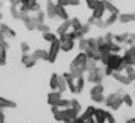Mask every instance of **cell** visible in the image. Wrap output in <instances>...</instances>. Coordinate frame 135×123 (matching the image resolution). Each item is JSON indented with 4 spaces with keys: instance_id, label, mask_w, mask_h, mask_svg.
I'll list each match as a JSON object with an SVG mask.
<instances>
[{
    "instance_id": "40",
    "label": "cell",
    "mask_w": 135,
    "mask_h": 123,
    "mask_svg": "<svg viewBox=\"0 0 135 123\" xmlns=\"http://www.w3.org/2000/svg\"><path fill=\"white\" fill-rule=\"evenodd\" d=\"M79 49H80V52H86L88 51V39L86 37L79 39Z\"/></svg>"
},
{
    "instance_id": "10",
    "label": "cell",
    "mask_w": 135,
    "mask_h": 123,
    "mask_svg": "<svg viewBox=\"0 0 135 123\" xmlns=\"http://www.w3.org/2000/svg\"><path fill=\"white\" fill-rule=\"evenodd\" d=\"M46 16L49 19H55L56 18V2H52V0H48L46 3V11H45Z\"/></svg>"
},
{
    "instance_id": "5",
    "label": "cell",
    "mask_w": 135,
    "mask_h": 123,
    "mask_svg": "<svg viewBox=\"0 0 135 123\" xmlns=\"http://www.w3.org/2000/svg\"><path fill=\"white\" fill-rule=\"evenodd\" d=\"M105 77L104 76V67H98L92 71H88V82L92 85H98L103 82V79Z\"/></svg>"
},
{
    "instance_id": "28",
    "label": "cell",
    "mask_w": 135,
    "mask_h": 123,
    "mask_svg": "<svg viewBox=\"0 0 135 123\" xmlns=\"http://www.w3.org/2000/svg\"><path fill=\"white\" fill-rule=\"evenodd\" d=\"M85 87V77L80 76V77H76V94H80Z\"/></svg>"
},
{
    "instance_id": "29",
    "label": "cell",
    "mask_w": 135,
    "mask_h": 123,
    "mask_svg": "<svg viewBox=\"0 0 135 123\" xmlns=\"http://www.w3.org/2000/svg\"><path fill=\"white\" fill-rule=\"evenodd\" d=\"M104 6H105V12H108V13L119 12V9L116 8L114 4H113V2H110V0H104Z\"/></svg>"
},
{
    "instance_id": "34",
    "label": "cell",
    "mask_w": 135,
    "mask_h": 123,
    "mask_svg": "<svg viewBox=\"0 0 135 123\" xmlns=\"http://www.w3.org/2000/svg\"><path fill=\"white\" fill-rule=\"evenodd\" d=\"M128 34L129 33H122V34H114V42L116 43H119V45H125V42H126L128 39Z\"/></svg>"
},
{
    "instance_id": "11",
    "label": "cell",
    "mask_w": 135,
    "mask_h": 123,
    "mask_svg": "<svg viewBox=\"0 0 135 123\" xmlns=\"http://www.w3.org/2000/svg\"><path fill=\"white\" fill-rule=\"evenodd\" d=\"M111 77H113V79H114L116 82H119V83H122L123 86H129V85L132 83L131 80L128 79V76L125 74L123 71H114Z\"/></svg>"
},
{
    "instance_id": "57",
    "label": "cell",
    "mask_w": 135,
    "mask_h": 123,
    "mask_svg": "<svg viewBox=\"0 0 135 123\" xmlns=\"http://www.w3.org/2000/svg\"><path fill=\"white\" fill-rule=\"evenodd\" d=\"M3 19V15H2V12H0V21Z\"/></svg>"
},
{
    "instance_id": "33",
    "label": "cell",
    "mask_w": 135,
    "mask_h": 123,
    "mask_svg": "<svg viewBox=\"0 0 135 123\" xmlns=\"http://www.w3.org/2000/svg\"><path fill=\"white\" fill-rule=\"evenodd\" d=\"M88 39V51H94V49H98V43H97L95 37H86ZM86 51V52H88Z\"/></svg>"
},
{
    "instance_id": "8",
    "label": "cell",
    "mask_w": 135,
    "mask_h": 123,
    "mask_svg": "<svg viewBox=\"0 0 135 123\" xmlns=\"http://www.w3.org/2000/svg\"><path fill=\"white\" fill-rule=\"evenodd\" d=\"M122 58L126 62V65H135V46H128V49H125L123 52Z\"/></svg>"
},
{
    "instance_id": "30",
    "label": "cell",
    "mask_w": 135,
    "mask_h": 123,
    "mask_svg": "<svg viewBox=\"0 0 135 123\" xmlns=\"http://www.w3.org/2000/svg\"><path fill=\"white\" fill-rule=\"evenodd\" d=\"M43 40H46L48 43H52V42L58 40V36L54 31H48V33H43Z\"/></svg>"
},
{
    "instance_id": "42",
    "label": "cell",
    "mask_w": 135,
    "mask_h": 123,
    "mask_svg": "<svg viewBox=\"0 0 135 123\" xmlns=\"http://www.w3.org/2000/svg\"><path fill=\"white\" fill-rule=\"evenodd\" d=\"M56 105H58V108H68L70 107V99H65V98H61L60 101H58V104H56Z\"/></svg>"
},
{
    "instance_id": "46",
    "label": "cell",
    "mask_w": 135,
    "mask_h": 123,
    "mask_svg": "<svg viewBox=\"0 0 135 123\" xmlns=\"http://www.w3.org/2000/svg\"><path fill=\"white\" fill-rule=\"evenodd\" d=\"M91 99L94 101V102H104V99H105V95L104 94H101V95H92L91 96Z\"/></svg>"
},
{
    "instance_id": "38",
    "label": "cell",
    "mask_w": 135,
    "mask_h": 123,
    "mask_svg": "<svg viewBox=\"0 0 135 123\" xmlns=\"http://www.w3.org/2000/svg\"><path fill=\"white\" fill-rule=\"evenodd\" d=\"M123 104L125 105H128V107H132L134 105V99H132V96L129 95V94H123Z\"/></svg>"
},
{
    "instance_id": "7",
    "label": "cell",
    "mask_w": 135,
    "mask_h": 123,
    "mask_svg": "<svg viewBox=\"0 0 135 123\" xmlns=\"http://www.w3.org/2000/svg\"><path fill=\"white\" fill-rule=\"evenodd\" d=\"M20 11L21 12H39L40 11V4L37 0H31V2H25V3L20 4Z\"/></svg>"
},
{
    "instance_id": "35",
    "label": "cell",
    "mask_w": 135,
    "mask_h": 123,
    "mask_svg": "<svg viewBox=\"0 0 135 123\" xmlns=\"http://www.w3.org/2000/svg\"><path fill=\"white\" fill-rule=\"evenodd\" d=\"M70 24H71V30H74V31L76 30H79V28L83 25L79 18H71V19H70Z\"/></svg>"
},
{
    "instance_id": "54",
    "label": "cell",
    "mask_w": 135,
    "mask_h": 123,
    "mask_svg": "<svg viewBox=\"0 0 135 123\" xmlns=\"http://www.w3.org/2000/svg\"><path fill=\"white\" fill-rule=\"evenodd\" d=\"M9 3H11V4H15V6H20L21 2H20V0H9Z\"/></svg>"
},
{
    "instance_id": "60",
    "label": "cell",
    "mask_w": 135,
    "mask_h": 123,
    "mask_svg": "<svg viewBox=\"0 0 135 123\" xmlns=\"http://www.w3.org/2000/svg\"><path fill=\"white\" fill-rule=\"evenodd\" d=\"M0 67H2V64H0Z\"/></svg>"
},
{
    "instance_id": "21",
    "label": "cell",
    "mask_w": 135,
    "mask_h": 123,
    "mask_svg": "<svg viewBox=\"0 0 135 123\" xmlns=\"http://www.w3.org/2000/svg\"><path fill=\"white\" fill-rule=\"evenodd\" d=\"M24 25H25V28H27L28 31H34V30H36V27H37L36 18H34V16H28L27 19L24 21Z\"/></svg>"
},
{
    "instance_id": "2",
    "label": "cell",
    "mask_w": 135,
    "mask_h": 123,
    "mask_svg": "<svg viewBox=\"0 0 135 123\" xmlns=\"http://www.w3.org/2000/svg\"><path fill=\"white\" fill-rule=\"evenodd\" d=\"M123 91L122 89H117L116 92H113V94H110V95L105 96V99H104V104H105V107L108 108V110L111 111H117L120 107H122L123 104Z\"/></svg>"
},
{
    "instance_id": "45",
    "label": "cell",
    "mask_w": 135,
    "mask_h": 123,
    "mask_svg": "<svg viewBox=\"0 0 135 123\" xmlns=\"http://www.w3.org/2000/svg\"><path fill=\"white\" fill-rule=\"evenodd\" d=\"M36 30H37V31H40L42 34H43V33H48V31H51V28H49V25H46V24H37Z\"/></svg>"
},
{
    "instance_id": "17",
    "label": "cell",
    "mask_w": 135,
    "mask_h": 123,
    "mask_svg": "<svg viewBox=\"0 0 135 123\" xmlns=\"http://www.w3.org/2000/svg\"><path fill=\"white\" fill-rule=\"evenodd\" d=\"M117 21H119V22H122V24H129V22H134V21H135V12H123V13H119Z\"/></svg>"
},
{
    "instance_id": "58",
    "label": "cell",
    "mask_w": 135,
    "mask_h": 123,
    "mask_svg": "<svg viewBox=\"0 0 135 123\" xmlns=\"http://www.w3.org/2000/svg\"><path fill=\"white\" fill-rule=\"evenodd\" d=\"M91 2H94V0H86V3H91Z\"/></svg>"
},
{
    "instance_id": "3",
    "label": "cell",
    "mask_w": 135,
    "mask_h": 123,
    "mask_svg": "<svg viewBox=\"0 0 135 123\" xmlns=\"http://www.w3.org/2000/svg\"><path fill=\"white\" fill-rule=\"evenodd\" d=\"M77 116H79L77 111H74L71 107H68V108H61V110H58L54 114V119L61 122V123H71Z\"/></svg>"
},
{
    "instance_id": "18",
    "label": "cell",
    "mask_w": 135,
    "mask_h": 123,
    "mask_svg": "<svg viewBox=\"0 0 135 123\" xmlns=\"http://www.w3.org/2000/svg\"><path fill=\"white\" fill-rule=\"evenodd\" d=\"M61 98H62V94L60 91H52L48 94V104L49 105H56Z\"/></svg>"
},
{
    "instance_id": "56",
    "label": "cell",
    "mask_w": 135,
    "mask_h": 123,
    "mask_svg": "<svg viewBox=\"0 0 135 123\" xmlns=\"http://www.w3.org/2000/svg\"><path fill=\"white\" fill-rule=\"evenodd\" d=\"M21 3H25V2H31V0H20Z\"/></svg>"
},
{
    "instance_id": "48",
    "label": "cell",
    "mask_w": 135,
    "mask_h": 123,
    "mask_svg": "<svg viewBox=\"0 0 135 123\" xmlns=\"http://www.w3.org/2000/svg\"><path fill=\"white\" fill-rule=\"evenodd\" d=\"M94 25H95L97 28H105V25H104V18H101V19H95L94 21Z\"/></svg>"
},
{
    "instance_id": "16",
    "label": "cell",
    "mask_w": 135,
    "mask_h": 123,
    "mask_svg": "<svg viewBox=\"0 0 135 123\" xmlns=\"http://www.w3.org/2000/svg\"><path fill=\"white\" fill-rule=\"evenodd\" d=\"M107 110H103V108H97L95 114H94V119H95L97 123H107Z\"/></svg>"
},
{
    "instance_id": "26",
    "label": "cell",
    "mask_w": 135,
    "mask_h": 123,
    "mask_svg": "<svg viewBox=\"0 0 135 123\" xmlns=\"http://www.w3.org/2000/svg\"><path fill=\"white\" fill-rule=\"evenodd\" d=\"M101 94H104V86L103 83H98V85H94V86L91 87V91H89V95H101Z\"/></svg>"
},
{
    "instance_id": "36",
    "label": "cell",
    "mask_w": 135,
    "mask_h": 123,
    "mask_svg": "<svg viewBox=\"0 0 135 123\" xmlns=\"http://www.w3.org/2000/svg\"><path fill=\"white\" fill-rule=\"evenodd\" d=\"M20 13H21L20 8L15 6V4H11V15H12L13 19H20Z\"/></svg>"
},
{
    "instance_id": "23",
    "label": "cell",
    "mask_w": 135,
    "mask_h": 123,
    "mask_svg": "<svg viewBox=\"0 0 135 123\" xmlns=\"http://www.w3.org/2000/svg\"><path fill=\"white\" fill-rule=\"evenodd\" d=\"M15 107H16V102L0 96V110H3V108H15Z\"/></svg>"
},
{
    "instance_id": "44",
    "label": "cell",
    "mask_w": 135,
    "mask_h": 123,
    "mask_svg": "<svg viewBox=\"0 0 135 123\" xmlns=\"http://www.w3.org/2000/svg\"><path fill=\"white\" fill-rule=\"evenodd\" d=\"M108 61H110V53H101V58H99V64L101 65H107Z\"/></svg>"
},
{
    "instance_id": "19",
    "label": "cell",
    "mask_w": 135,
    "mask_h": 123,
    "mask_svg": "<svg viewBox=\"0 0 135 123\" xmlns=\"http://www.w3.org/2000/svg\"><path fill=\"white\" fill-rule=\"evenodd\" d=\"M56 18H60V19L65 21V19H70V15H68L67 9L64 8V6H61V4L56 3Z\"/></svg>"
},
{
    "instance_id": "47",
    "label": "cell",
    "mask_w": 135,
    "mask_h": 123,
    "mask_svg": "<svg viewBox=\"0 0 135 123\" xmlns=\"http://www.w3.org/2000/svg\"><path fill=\"white\" fill-rule=\"evenodd\" d=\"M21 52H22V53H28V52H30V45H28L27 42H22V43H21Z\"/></svg>"
},
{
    "instance_id": "13",
    "label": "cell",
    "mask_w": 135,
    "mask_h": 123,
    "mask_svg": "<svg viewBox=\"0 0 135 123\" xmlns=\"http://www.w3.org/2000/svg\"><path fill=\"white\" fill-rule=\"evenodd\" d=\"M104 13H105V6H104V0H99L98 4H97V8L92 11V16L95 18V19H101L104 18Z\"/></svg>"
},
{
    "instance_id": "22",
    "label": "cell",
    "mask_w": 135,
    "mask_h": 123,
    "mask_svg": "<svg viewBox=\"0 0 135 123\" xmlns=\"http://www.w3.org/2000/svg\"><path fill=\"white\" fill-rule=\"evenodd\" d=\"M33 56L37 61H48V51H45V49H36V51L33 52Z\"/></svg>"
},
{
    "instance_id": "4",
    "label": "cell",
    "mask_w": 135,
    "mask_h": 123,
    "mask_svg": "<svg viewBox=\"0 0 135 123\" xmlns=\"http://www.w3.org/2000/svg\"><path fill=\"white\" fill-rule=\"evenodd\" d=\"M107 65H110L114 71H123L125 67H126V62L123 61L122 55H119V53H110V61H108Z\"/></svg>"
},
{
    "instance_id": "55",
    "label": "cell",
    "mask_w": 135,
    "mask_h": 123,
    "mask_svg": "<svg viewBox=\"0 0 135 123\" xmlns=\"http://www.w3.org/2000/svg\"><path fill=\"white\" fill-rule=\"evenodd\" d=\"M126 123H135V117H132V119H128Z\"/></svg>"
},
{
    "instance_id": "15",
    "label": "cell",
    "mask_w": 135,
    "mask_h": 123,
    "mask_svg": "<svg viewBox=\"0 0 135 123\" xmlns=\"http://www.w3.org/2000/svg\"><path fill=\"white\" fill-rule=\"evenodd\" d=\"M71 30V24H70V19H65L62 21L60 25H58V28H56V36H64V34H67L68 31Z\"/></svg>"
},
{
    "instance_id": "32",
    "label": "cell",
    "mask_w": 135,
    "mask_h": 123,
    "mask_svg": "<svg viewBox=\"0 0 135 123\" xmlns=\"http://www.w3.org/2000/svg\"><path fill=\"white\" fill-rule=\"evenodd\" d=\"M98 64H99L98 61L88 58V62H86V73H88V71H92V70H95V68H98V67H99Z\"/></svg>"
},
{
    "instance_id": "31",
    "label": "cell",
    "mask_w": 135,
    "mask_h": 123,
    "mask_svg": "<svg viewBox=\"0 0 135 123\" xmlns=\"http://www.w3.org/2000/svg\"><path fill=\"white\" fill-rule=\"evenodd\" d=\"M56 91H60L61 94L68 91V85H67V82H65V79H64L62 76H60V82H58V89H56Z\"/></svg>"
},
{
    "instance_id": "51",
    "label": "cell",
    "mask_w": 135,
    "mask_h": 123,
    "mask_svg": "<svg viewBox=\"0 0 135 123\" xmlns=\"http://www.w3.org/2000/svg\"><path fill=\"white\" fill-rule=\"evenodd\" d=\"M71 123H86V122H85V120L82 119V117H80V116H77V117H76V119L73 120Z\"/></svg>"
},
{
    "instance_id": "20",
    "label": "cell",
    "mask_w": 135,
    "mask_h": 123,
    "mask_svg": "<svg viewBox=\"0 0 135 123\" xmlns=\"http://www.w3.org/2000/svg\"><path fill=\"white\" fill-rule=\"evenodd\" d=\"M119 13L120 12H114V13H110V15L104 19V25H105V28L111 27V25H114L116 22H117V18H119Z\"/></svg>"
},
{
    "instance_id": "1",
    "label": "cell",
    "mask_w": 135,
    "mask_h": 123,
    "mask_svg": "<svg viewBox=\"0 0 135 123\" xmlns=\"http://www.w3.org/2000/svg\"><path fill=\"white\" fill-rule=\"evenodd\" d=\"M86 62H88V55L85 52H79L76 58L70 64V73L74 77H80L86 73Z\"/></svg>"
},
{
    "instance_id": "62",
    "label": "cell",
    "mask_w": 135,
    "mask_h": 123,
    "mask_svg": "<svg viewBox=\"0 0 135 123\" xmlns=\"http://www.w3.org/2000/svg\"><path fill=\"white\" fill-rule=\"evenodd\" d=\"M134 85H135V82H134Z\"/></svg>"
},
{
    "instance_id": "37",
    "label": "cell",
    "mask_w": 135,
    "mask_h": 123,
    "mask_svg": "<svg viewBox=\"0 0 135 123\" xmlns=\"http://www.w3.org/2000/svg\"><path fill=\"white\" fill-rule=\"evenodd\" d=\"M70 107L80 114V111H82V105H80V102L77 101V99H70Z\"/></svg>"
},
{
    "instance_id": "50",
    "label": "cell",
    "mask_w": 135,
    "mask_h": 123,
    "mask_svg": "<svg viewBox=\"0 0 135 123\" xmlns=\"http://www.w3.org/2000/svg\"><path fill=\"white\" fill-rule=\"evenodd\" d=\"M104 40H105V42H114V34H113V33H105V34H104Z\"/></svg>"
},
{
    "instance_id": "53",
    "label": "cell",
    "mask_w": 135,
    "mask_h": 123,
    "mask_svg": "<svg viewBox=\"0 0 135 123\" xmlns=\"http://www.w3.org/2000/svg\"><path fill=\"white\" fill-rule=\"evenodd\" d=\"M4 120H6V116H4L3 110H0V123H4Z\"/></svg>"
},
{
    "instance_id": "6",
    "label": "cell",
    "mask_w": 135,
    "mask_h": 123,
    "mask_svg": "<svg viewBox=\"0 0 135 123\" xmlns=\"http://www.w3.org/2000/svg\"><path fill=\"white\" fill-rule=\"evenodd\" d=\"M61 48H60V40H55L51 43V48L48 51V62H55L56 58H58V53H60Z\"/></svg>"
},
{
    "instance_id": "49",
    "label": "cell",
    "mask_w": 135,
    "mask_h": 123,
    "mask_svg": "<svg viewBox=\"0 0 135 123\" xmlns=\"http://www.w3.org/2000/svg\"><path fill=\"white\" fill-rule=\"evenodd\" d=\"M114 70L110 67V65H104V76H113Z\"/></svg>"
},
{
    "instance_id": "12",
    "label": "cell",
    "mask_w": 135,
    "mask_h": 123,
    "mask_svg": "<svg viewBox=\"0 0 135 123\" xmlns=\"http://www.w3.org/2000/svg\"><path fill=\"white\" fill-rule=\"evenodd\" d=\"M62 77L65 79V82H67V85H68V91L76 95V77H74V76H73L70 71H68V73H64Z\"/></svg>"
},
{
    "instance_id": "14",
    "label": "cell",
    "mask_w": 135,
    "mask_h": 123,
    "mask_svg": "<svg viewBox=\"0 0 135 123\" xmlns=\"http://www.w3.org/2000/svg\"><path fill=\"white\" fill-rule=\"evenodd\" d=\"M0 33L4 36V39H15L16 37V31L6 24H0Z\"/></svg>"
},
{
    "instance_id": "27",
    "label": "cell",
    "mask_w": 135,
    "mask_h": 123,
    "mask_svg": "<svg viewBox=\"0 0 135 123\" xmlns=\"http://www.w3.org/2000/svg\"><path fill=\"white\" fill-rule=\"evenodd\" d=\"M56 3L64 8H68V6H79L80 0H56Z\"/></svg>"
},
{
    "instance_id": "61",
    "label": "cell",
    "mask_w": 135,
    "mask_h": 123,
    "mask_svg": "<svg viewBox=\"0 0 135 123\" xmlns=\"http://www.w3.org/2000/svg\"><path fill=\"white\" fill-rule=\"evenodd\" d=\"M110 2H113V0H110Z\"/></svg>"
},
{
    "instance_id": "43",
    "label": "cell",
    "mask_w": 135,
    "mask_h": 123,
    "mask_svg": "<svg viewBox=\"0 0 135 123\" xmlns=\"http://www.w3.org/2000/svg\"><path fill=\"white\" fill-rule=\"evenodd\" d=\"M126 46H135V33H129L128 34V39L125 42Z\"/></svg>"
},
{
    "instance_id": "59",
    "label": "cell",
    "mask_w": 135,
    "mask_h": 123,
    "mask_svg": "<svg viewBox=\"0 0 135 123\" xmlns=\"http://www.w3.org/2000/svg\"><path fill=\"white\" fill-rule=\"evenodd\" d=\"M0 8H2V3H0Z\"/></svg>"
},
{
    "instance_id": "9",
    "label": "cell",
    "mask_w": 135,
    "mask_h": 123,
    "mask_svg": "<svg viewBox=\"0 0 135 123\" xmlns=\"http://www.w3.org/2000/svg\"><path fill=\"white\" fill-rule=\"evenodd\" d=\"M21 62H22V65L27 68H33L34 65L37 64V60L33 56V53H22V56H21Z\"/></svg>"
},
{
    "instance_id": "24",
    "label": "cell",
    "mask_w": 135,
    "mask_h": 123,
    "mask_svg": "<svg viewBox=\"0 0 135 123\" xmlns=\"http://www.w3.org/2000/svg\"><path fill=\"white\" fill-rule=\"evenodd\" d=\"M123 73H125V74L128 76V79L134 83L135 82V65H126L125 70H123Z\"/></svg>"
},
{
    "instance_id": "41",
    "label": "cell",
    "mask_w": 135,
    "mask_h": 123,
    "mask_svg": "<svg viewBox=\"0 0 135 123\" xmlns=\"http://www.w3.org/2000/svg\"><path fill=\"white\" fill-rule=\"evenodd\" d=\"M36 21L37 24H45V18H46V13L43 12V11H39V12H36Z\"/></svg>"
},
{
    "instance_id": "25",
    "label": "cell",
    "mask_w": 135,
    "mask_h": 123,
    "mask_svg": "<svg viewBox=\"0 0 135 123\" xmlns=\"http://www.w3.org/2000/svg\"><path fill=\"white\" fill-rule=\"evenodd\" d=\"M58 82H60V74H56V73H52L51 80H49V86H51V91H56V89H58Z\"/></svg>"
},
{
    "instance_id": "39",
    "label": "cell",
    "mask_w": 135,
    "mask_h": 123,
    "mask_svg": "<svg viewBox=\"0 0 135 123\" xmlns=\"http://www.w3.org/2000/svg\"><path fill=\"white\" fill-rule=\"evenodd\" d=\"M6 52H8V49L0 46V64H2V67L6 65V61H8L6 60Z\"/></svg>"
},
{
    "instance_id": "52",
    "label": "cell",
    "mask_w": 135,
    "mask_h": 123,
    "mask_svg": "<svg viewBox=\"0 0 135 123\" xmlns=\"http://www.w3.org/2000/svg\"><path fill=\"white\" fill-rule=\"evenodd\" d=\"M107 123H116L114 117H113V116H111L110 113H108V114H107Z\"/></svg>"
}]
</instances>
